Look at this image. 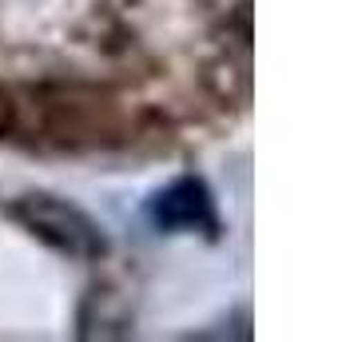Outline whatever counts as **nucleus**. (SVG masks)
Instances as JSON below:
<instances>
[{
    "mask_svg": "<svg viewBox=\"0 0 354 342\" xmlns=\"http://www.w3.org/2000/svg\"><path fill=\"white\" fill-rule=\"evenodd\" d=\"M12 211L36 239H44L48 247L64 251L72 259H100L108 251V239H104L96 219H88L76 203H64L60 196L36 191V196L17 199Z\"/></svg>",
    "mask_w": 354,
    "mask_h": 342,
    "instance_id": "nucleus-1",
    "label": "nucleus"
},
{
    "mask_svg": "<svg viewBox=\"0 0 354 342\" xmlns=\"http://www.w3.org/2000/svg\"><path fill=\"white\" fill-rule=\"evenodd\" d=\"M151 219L163 231H199L215 227V203L211 191L203 187V180H176L171 187H163L151 199Z\"/></svg>",
    "mask_w": 354,
    "mask_h": 342,
    "instance_id": "nucleus-2",
    "label": "nucleus"
}]
</instances>
